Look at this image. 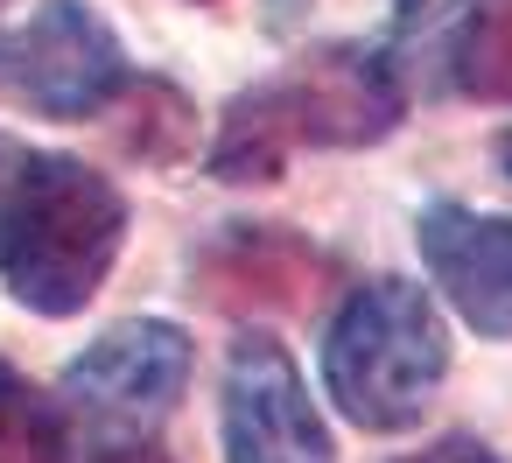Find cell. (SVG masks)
Instances as JSON below:
<instances>
[{
	"mask_svg": "<svg viewBox=\"0 0 512 463\" xmlns=\"http://www.w3.org/2000/svg\"><path fill=\"white\" fill-rule=\"evenodd\" d=\"M407 113V71L386 43L309 50L288 78L239 92L211 141L218 183H274L302 148H372Z\"/></svg>",
	"mask_w": 512,
	"mask_h": 463,
	"instance_id": "1",
	"label": "cell"
},
{
	"mask_svg": "<svg viewBox=\"0 0 512 463\" xmlns=\"http://www.w3.org/2000/svg\"><path fill=\"white\" fill-rule=\"evenodd\" d=\"M127 239V197L71 162V155H22L0 183V281L36 316H78Z\"/></svg>",
	"mask_w": 512,
	"mask_h": 463,
	"instance_id": "2",
	"label": "cell"
},
{
	"mask_svg": "<svg viewBox=\"0 0 512 463\" xmlns=\"http://www.w3.org/2000/svg\"><path fill=\"white\" fill-rule=\"evenodd\" d=\"M442 372H449V337L414 281H365L323 337V386L337 414L365 435L414 428Z\"/></svg>",
	"mask_w": 512,
	"mask_h": 463,
	"instance_id": "3",
	"label": "cell"
},
{
	"mask_svg": "<svg viewBox=\"0 0 512 463\" xmlns=\"http://www.w3.org/2000/svg\"><path fill=\"white\" fill-rule=\"evenodd\" d=\"M190 386V337L162 316H134L113 323L71 372L57 393L64 414V442L71 463H120L134 449H148L169 421V407Z\"/></svg>",
	"mask_w": 512,
	"mask_h": 463,
	"instance_id": "4",
	"label": "cell"
},
{
	"mask_svg": "<svg viewBox=\"0 0 512 463\" xmlns=\"http://www.w3.org/2000/svg\"><path fill=\"white\" fill-rule=\"evenodd\" d=\"M0 85L50 120H92L134 85V71L85 0H43L22 29L0 36Z\"/></svg>",
	"mask_w": 512,
	"mask_h": 463,
	"instance_id": "5",
	"label": "cell"
},
{
	"mask_svg": "<svg viewBox=\"0 0 512 463\" xmlns=\"http://www.w3.org/2000/svg\"><path fill=\"white\" fill-rule=\"evenodd\" d=\"M225 456L232 463H330L323 414L274 337H239L225 358Z\"/></svg>",
	"mask_w": 512,
	"mask_h": 463,
	"instance_id": "6",
	"label": "cell"
},
{
	"mask_svg": "<svg viewBox=\"0 0 512 463\" xmlns=\"http://www.w3.org/2000/svg\"><path fill=\"white\" fill-rule=\"evenodd\" d=\"M421 260H428L442 302L477 337H512V218H491L470 204H428Z\"/></svg>",
	"mask_w": 512,
	"mask_h": 463,
	"instance_id": "7",
	"label": "cell"
},
{
	"mask_svg": "<svg viewBox=\"0 0 512 463\" xmlns=\"http://www.w3.org/2000/svg\"><path fill=\"white\" fill-rule=\"evenodd\" d=\"M323 281V253L302 246L295 232H267V225H239L232 239H218L197 260V288L218 309H302L309 288Z\"/></svg>",
	"mask_w": 512,
	"mask_h": 463,
	"instance_id": "8",
	"label": "cell"
},
{
	"mask_svg": "<svg viewBox=\"0 0 512 463\" xmlns=\"http://www.w3.org/2000/svg\"><path fill=\"white\" fill-rule=\"evenodd\" d=\"M0 463H71L57 400H43L15 372H0Z\"/></svg>",
	"mask_w": 512,
	"mask_h": 463,
	"instance_id": "9",
	"label": "cell"
},
{
	"mask_svg": "<svg viewBox=\"0 0 512 463\" xmlns=\"http://www.w3.org/2000/svg\"><path fill=\"white\" fill-rule=\"evenodd\" d=\"M456 78L463 92L512 106V0H491L470 15V29L456 36Z\"/></svg>",
	"mask_w": 512,
	"mask_h": 463,
	"instance_id": "10",
	"label": "cell"
},
{
	"mask_svg": "<svg viewBox=\"0 0 512 463\" xmlns=\"http://www.w3.org/2000/svg\"><path fill=\"white\" fill-rule=\"evenodd\" d=\"M470 15H477V0H393V29H400V43H414V50L463 36Z\"/></svg>",
	"mask_w": 512,
	"mask_h": 463,
	"instance_id": "11",
	"label": "cell"
},
{
	"mask_svg": "<svg viewBox=\"0 0 512 463\" xmlns=\"http://www.w3.org/2000/svg\"><path fill=\"white\" fill-rule=\"evenodd\" d=\"M400 463H498L477 435H442V442H428V449H414V456H400Z\"/></svg>",
	"mask_w": 512,
	"mask_h": 463,
	"instance_id": "12",
	"label": "cell"
},
{
	"mask_svg": "<svg viewBox=\"0 0 512 463\" xmlns=\"http://www.w3.org/2000/svg\"><path fill=\"white\" fill-rule=\"evenodd\" d=\"M15 162H22V148H15L8 134H0V183H8V176H15Z\"/></svg>",
	"mask_w": 512,
	"mask_h": 463,
	"instance_id": "13",
	"label": "cell"
},
{
	"mask_svg": "<svg viewBox=\"0 0 512 463\" xmlns=\"http://www.w3.org/2000/svg\"><path fill=\"white\" fill-rule=\"evenodd\" d=\"M120 463H169V456H162V449L148 442V449H134V456H120Z\"/></svg>",
	"mask_w": 512,
	"mask_h": 463,
	"instance_id": "14",
	"label": "cell"
},
{
	"mask_svg": "<svg viewBox=\"0 0 512 463\" xmlns=\"http://www.w3.org/2000/svg\"><path fill=\"white\" fill-rule=\"evenodd\" d=\"M498 162H505V169H512V134H505V141H498Z\"/></svg>",
	"mask_w": 512,
	"mask_h": 463,
	"instance_id": "15",
	"label": "cell"
}]
</instances>
